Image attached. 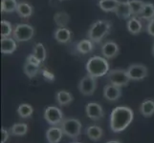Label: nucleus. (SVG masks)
I'll return each instance as SVG.
<instances>
[{
    "mask_svg": "<svg viewBox=\"0 0 154 143\" xmlns=\"http://www.w3.org/2000/svg\"><path fill=\"white\" fill-rule=\"evenodd\" d=\"M134 118V113L129 107L118 106L110 115V128L114 133H121L130 125Z\"/></svg>",
    "mask_w": 154,
    "mask_h": 143,
    "instance_id": "nucleus-1",
    "label": "nucleus"
},
{
    "mask_svg": "<svg viewBox=\"0 0 154 143\" xmlns=\"http://www.w3.org/2000/svg\"><path fill=\"white\" fill-rule=\"evenodd\" d=\"M87 73L93 77H100L107 75L109 70V63L105 57L93 56L89 58L86 63Z\"/></svg>",
    "mask_w": 154,
    "mask_h": 143,
    "instance_id": "nucleus-2",
    "label": "nucleus"
},
{
    "mask_svg": "<svg viewBox=\"0 0 154 143\" xmlns=\"http://www.w3.org/2000/svg\"><path fill=\"white\" fill-rule=\"evenodd\" d=\"M111 23L107 20H98L91 25L87 31V37L93 43H100L109 34Z\"/></svg>",
    "mask_w": 154,
    "mask_h": 143,
    "instance_id": "nucleus-3",
    "label": "nucleus"
},
{
    "mask_svg": "<svg viewBox=\"0 0 154 143\" xmlns=\"http://www.w3.org/2000/svg\"><path fill=\"white\" fill-rule=\"evenodd\" d=\"M61 129L64 135L71 137L73 139H76L81 135L82 123L81 121L76 118H66L62 121Z\"/></svg>",
    "mask_w": 154,
    "mask_h": 143,
    "instance_id": "nucleus-4",
    "label": "nucleus"
},
{
    "mask_svg": "<svg viewBox=\"0 0 154 143\" xmlns=\"http://www.w3.org/2000/svg\"><path fill=\"white\" fill-rule=\"evenodd\" d=\"M107 78L111 84L118 87L126 86L128 82L131 80L126 70L123 69H115L110 70L107 73Z\"/></svg>",
    "mask_w": 154,
    "mask_h": 143,
    "instance_id": "nucleus-5",
    "label": "nucleus"
},
{
    "mask_svg": "<svg viewBox=\"0 0 154 143\" xmlns=\"http://www.w3.org/2000/svg\"><path fill=\"white\" fill-rule=\"evenodd\" d=\"M34 34H35L34 28L28 24L17 25L13 31V37L17 42L29 41L33 38Z\"/></svg>",
    "mask_w": 154,
    "mask_h": 143,
    "instance_id": "nucleus-6",
    "label": "nucleus"
},
{
    "mask_svg": "<svg viewBox=\"0 0 154 143\" xmlns=\"http://www.w3.org/2000/svg\"><path fill=\"white\" fill-rule=\"evenodd\" d=\"M44 118L45 120L52 126H57L62 123L64 120L63 118V113L60 108L56 106H49L44 111Z\"/></svg>",
    "mask_w": 154,
    "mask_h": 143,
    "instance_id": "nucleus-7",
    "label": "nucleus"
},
{
    "mask_svg": "<svg viewBox=\"0 0 154 143\" xmlns=\"http://www.w3.org/2000/svg\"><path fill=\"white\" fill-rule=\"evenodd\" d=\"M97 88V78L90 75L83 76L79 82V90L83 95H92Z\"/></svg>",
    "mask_w": 154,
    "mask_h": 143,
    "instance_id": "nucleus-8",
    "label": "nucleus"
},
{
    "mask_svg": "<svg viewBox=\"0 0 154 143\" xmlns=\"http://www.w3.org/2000/svg\"><path fill=\"white\" fill-rule=\"evenodd\" d=\"M127 73L131 80H142L147 76L148 70L147 68L143 64H132L127 68Z\"/></svg>",
    "mask_w": 154,
    "mask_h": 143,
    "instance_id": "nucleus-9",
    "label": "nucleus"
},
{
    "mask_svg": "<svg viewBox=\"0 0 154 143\" xmlns=\"http://www.w3.org/2000/svg\"><path fill=\"white\" fill-rule=\"evenodd\" d=\"M86 115L90 119L98 121L103 118V107L99 103L90 102L86 105L85 108Z\"/></svg>",
    "mask_w": 154,
    "mask_h": 143,
    "instance_id": "nucleus-10",
    "label": "nucleus"
},
{
    "mask_svg": "<svg viewBox=\"0 0 154 143\" xmlns=\"http://www.w3.org/2000/svg\"><path fill=\"white\" fill-rule=\"evenodd\" d=\"M119 45L114 41H107L102 46V54L106 59H112L119 55Z\"/></svg>",
    "mask_w": 154,
    "mask_h": 143,
    "instance_id": "nucleus-11",
    "label": "nucleus"
},
{
    "mask_svg": "<svg viewBox=\"0 0 154 143\" xmlns=\"http://www.w3.org/2000/svg\"><path fill=\"white\" fill-rule=\"evenodd\" d=\"M122 95L121 87L113 84H108L103 88V97L108 101H117Z\"/></svg>",
    "mask_w": 154,
    "mask_h": 143,
    "instance_id": "nucleus-12",
    "label": "nucleus"
},
{
    "mask_svg": "<svg viewBox=\"0 0 154 143\" xmlns=\"http://www.w3.org/2000/svg\"><path fill=\"white\" fill-rule=\"evenodd\" d=\"M63 136V131L60 127L53 126L46 132V139L48 143H58Z\"/></svg>",
    "mask_w": 154,
    "mask_h": 143,
    "instance_id": "nucleus-13",
    "label": "nucleus"
},
{
    "mask_svg": "<svg viewBox=\"0 0 154 143\" xmlns=\"http://www.w3.org/2000/svg\"><path fill=\"white\" fill-rule=\"evenodd\" d=\"M17 40L14 38L2 37L1 38V52L5 55H11L17 50Z\"/></svg>",
    "mask_w": 154,
    "mask_h": 143,
    "instance_id": "nucleus-14",
    "label": "nucleus"
},
{
    "mask_svg": "<svg viewBox=\"0 0 154 143\" xmlns=\"http://www.w3.org/2000/svg\"><path fill=\"white\" fill-rule=\"evenodd\" d=\"M116 13V15L118 17L122 18V19H129L132 15V12H131V9L128 2H121L118 8L116 9V10L114 12Z\"/></svg>",
    "mask_w": 154,
    "mask_h": 143,
    "instance_id": "nucleus-15",
    "label": "nucleus"
},
{
    "mask_svg": "<svg viewBox=\"0 0 154 143\" xmlns=\"http://www.w3.org/2000/svg\"><path fill=\"white\" fill-rule=\"evenodd\" d=\"M71 31L68 30L65 27H61V28H58L55 31V34H54V37L55 39L60 42V43H67L71 40Z\"/></svg>",
    "mask_w": 154,
    "mask_h": 143,
    "instance_id": "nucleus-16",
    "label": "nucleus"
},
{
    "mask_svg": "<svg viewBox=\"0 0 154 143\" xmlns=\"http://www.w3.org/2000/svg\"><path fill=\"white\" fill-rule=\"evenodd\" d=\"M103 134V131L100 127L97 126V125H92L89 126L86 129V136L89 137L90 139L93 141H98L102 139Z\"/></svg>",
    "mask_w": 154,
    "mask_h": 143,
    "instance_id": "nucleus-17",
    "label": "nucleus"
},
{
    "mask_svg": "<svg viewBox=\"0 0 154 143\" xmlns=\"http://www.w3.org/2000/svg\"><path fill=\"white\" fill-rule=\"evenodd\" d=\"M56 99L60 106H67L73 101V95L67 91H58L56 94Z\"/></svg>",
    "mask_w": 154,
    "mask_h": 143,
    "instance_id": "nucleus-18",
    "label": "nucleus"
},
{
    "mask_svg": "<svg viewBox=\"0 0 154 143\" xmlns=\"http://www.w3.org/2000/svg\"><path fill=\"white\" fill-rule=\"evenodd\" d=\"M140 113L145 118H149L154 114V101L151 99H146L140 106Z\"/></svg>",
    "mask_w": 154,
    "mask_h": 143,
    "instance_id": "nucleus-19",
    "label": "nucleus"
},
{
    "mask_svg": "<svg viewBox=\"0 0 154 143\" xmlns=\"http://www.w3.org/2000/svg\"><path fill=\"white\" fill-rule=\"evenodd\" d=\"M126 28L132 34H138L142 31V23L136 17H130L126 23Z\"/></svg>",
    "mask_w": 154,
    "mask_h": 143,
    "instance_id": "nucleus-20",
    "label": "nucleus"
},
{
    "mask_svg": "<svg viewBox=\"0 0 154 143\" xmlns=\"http://www.w3.org/2000/svg\"><path fill=\"white\" fill-rule=\"evenodd\" d=\"M120 4L119 0H100L99 7L103 12H115Z\"/></svg>",
    "mask_w": 154,
    "mask_h": 143,
    "instance_id": "nucleus-21",
    "label": "nucleus"
},
{
    "mask_svg": "<svg viewBox=\"0 0 154 143\" xmlns=\"http://www.w3.org/2000/svg\"><path fill=\"white\" fill-rule=\"evenodd\" d=\"M17 13L20 17L22 18H28L33 14V7L28 3H18V6L17 9Z\"/></svg>",
    "mask_w": 154,
    "mask_h": 143,
    "instance_id": "nucleus-22",
    "label": "nucleus"
},
{
    "mask_svg": "<svg viewBox=\"0 0 154 143\" xmlns=\"http://www.w3.org/2000/svg\"><path fill=\"white\" fill-rule=\"evenodd\" d=\"M77 50L82 55H86L94 50V43L89 39H83L77 44Z\"/></svg>",
    "mask_w": 154,
    "mask_h": 143,
    "instance_id": "nucleus-23",
    "label": "nucleus"
},
{
    "mask_svg": "<svg viewBox=\"0 0 154 143\" xmlns=\"http://www.w3.org/2000/svg\"><path fill=\"white\" fill-rule=\"evenodd\" d=\"M18 3L17 0H2L1 1V12L13 13L17 12Z\"/></svg>",
    "mask_w": 154,
    "mask_h": 143,
    "instance_id": "nucleus-24",
    "label": "nucleus"
},
{
    "mask_svg": "<svg viewBox=\"0 0 154 143\" xmlns=\"http://www.w3.org/2000/svg\"><path fill=\"white\" fill-rule=\"evenodd\" d=\"M34 113V108L32 107V105L27 104V103H23L20 104L17 108V114L21 118H28L33 115Z\"/></svg>",
    "mask_w": 154,
    "mask_h": 143,
    "instance_id": "nucleus-25",
    "label": "nucleus"
},
{
    "mask_svg": "<svg viewBox=\"0 0 154 143\" xmlns=\"http://www.w3.org/2000/svg\"><path fill=\"white\" fill-rule=\"evenodd\" d=\"M139 16L148 21L154 18V5L152 3H146Z\"/></svg>",
    "mask_w": 154,
    "mask_h": 143,
    "instance_id": "nucleus-26",
    "label": "nucleus"
},
{
    "mask_svg": "<svg viewBox=\"0 0 154 143\" xmlns=\"http://www.w3.org/2000/svg\"><path fill=\"white\" fill-rule=\"evenodd\" d=\"M69 19H70V17H69L68 13H66L65 12H58L54 16L55 22L60 28L65 27L69 22Z\"/></svg>",
    "mask_w": 154,
    "mask_h": 143,
    "instance_id": "nucleus-27",
    "label": "nucleus"
},
{
    "mask_svg": "<svg viewBox=\"0 0 154 143\" xmlns=\"http://www.w3.org/2000/svg\"><path fill=\"white\" fill-rule=\"evenodd\" d=\"M28 132V125L26 123H17L13 125V127L11 128V133L14 136H21L27 134Z\"/></svg>",
    "mask_w": 154,
    "mask_h": 143,
    "instance_id": "nucleus-28",
    "label": "nucleus"
},
{
    "mask_svg": "<svg viewBox=\"0 0 154 143\" xmlns=\"http://www.w3.org/2000/svg\"><path fill=\"white\" fill-rule=\"evenodd\" d=\"M127 2H128L130 6L132 14H134V15H140L146 4L143 1H141V0H129V1H127Z\"/></svg>",
    "mask_w": 154,
    "mask_h": 143,
    "instance_id": "nucleus-29",
    "label": "nucleus"
},
{
    "mask_svg": "<svg viewBox=\"0 0 154 143\" xmlns=\"http://www.w3.org/2000/svg\"><path fill=\"white\" fill-rule=\"evenodd\" d=\"M23 71H24L25 75L27 76L29 78H33V77H35L38 73V72H39V66H36V65L32 64V63L26 62L25 65H24Z\"/></svg>",
    "mask_w": 154,
    "mask_h": 143,
    "instance_id": "nucleus-30",
    "label": "nucleus"
},
{
    "mask_svg": "<svg viewBox=\"0 0 154 143\" xmlns=\"http://www.w3.org/2000/svg\"><path fill=\"white\" fill-rule=\"evenodd\" d=\"M33 54L38 58V59L43 62L45 61L46 57H47V52H46V50H45V47L43 46L42 43H36L35 48H34V52Z\"/></svg>",
    "mask_w": 154,
    "mask_h": 143,
    "instance_id": "nucleus-31",
    "label": "nucleus"
},
{
    "mask_svg": "<svg viewBox=\"0 0 154 143\" xmlns=\"http://www.w3.org/2000/svg\"><path fill=\"white\" fill-rule=\"evenodd\" d=\"M13 27L9 21L2 20L1 21V36L2 37H9L11 34H13Z\"/></svg>",
    "mask_w": 154,
    "mask_h": 143,
    "instance_id": "nucleus-32",
    "label": "nucleus"
},
{
    "mask_svg": "<svg viewBox=\"0 0 154 143\" xmlns=\"http://www.w3.org/2000/svg\"><path fill=\"white\" fill-rule=\"evenodd\" d=\"M26 62L32 63V64L36 65V66H40V64L42 63V62L38 59V58L34 55V54H32V55H30L27 56V59H26Z\"/></svg>",
    "mask_w": 154,
    "mask_h": 143,
    "instance_id": "nucleus-33",
    "label": "nucleus"
},
{
    "mask_svg": "<svg viewBox=\"0 0 154 143\" xmlns=\"http://www.w3.org/2000/svg\"><path fill=\"white\" fill-rule=\"evenodd\" d=\"M146 31H147V33L149 34L150 35L154 36V18H152L151 20L148 21Z\"/></svg>",
    "mask_w": 154,
    "mask_h": 143,
    "instance_id": "nucleus-34",
    "label": "nucleus"
},
{
    "mask_svg": "<svg viewBox=\"0 0 154 143\" xmlns=\"http://www.w3.org/2000/svg\"><path fill=\"white\" fill-rule=\"evenodd\" d=\"M9 139V132L2 128L1 129V143H6L7 140Z\"/></svg>",
    "mask_w": 154,
    "mask_h": 143,
    "instance_id": "nucleus-35",
    "label": "nucleus"
},
{
    "mask_svg": "<svg viewBox=\"0 0 154 143\" xmlns=\"http://www.w3.org/2000/svg\"><path fill=\"white\" fill-rule=\"evenodd\" d=\"M42 75H43V76L46 79H48V80H53L54 79V75L47 70H42Z\"/></svg>",
    "mask_w": 154,
    "mask_h": 143,
    "instance_id": "nucleus-36",
    "label": "nucleus"
},
{
    "mask_svg": "<svg viewBox=\"0 0 154 143\" xmlns=\"http://www.w3.org/2000/svg\"><path fill=\"white\" fill-rule=\"evenodd\" d=\"M106 143H121V142L118 140H110V141H107Z\"/></svg>",
    "mask_w": 154,
    "mask_h": 143,
    "instance_id": "nucleus-37",
    "label": "nucleus"
},
{
    "mask_svg": "<svg viewBox=\"0 0 154 143\" xmlns=\"http://www.w3.org/2000/svg\"><path fill=\"white\" fill-rule=\"evenodd\" d=\"M152 54H153V56H154V44H153V47H152Z\"/></svg>",
    "mask_w": 154,
    "mask_h": 143,
    "instance_id": "nucleus-38",
    "label": "nucleus"
},
{
    "mask_svg": "<svg viewBox=\"0 0 154 143\" xmlns=\"http://www.w3.org/2000/svg\"><path fill=\"white\" fill-rule=\"evenodd\" d=\"M72 143H82V142H79V141H75V142H72Z\"/></svg>",
    "mask_w": 154,
    "mask_h": 143,
    "instance_id": "nucleus-39",
    "label": "nucleus"
}]
</instances>
